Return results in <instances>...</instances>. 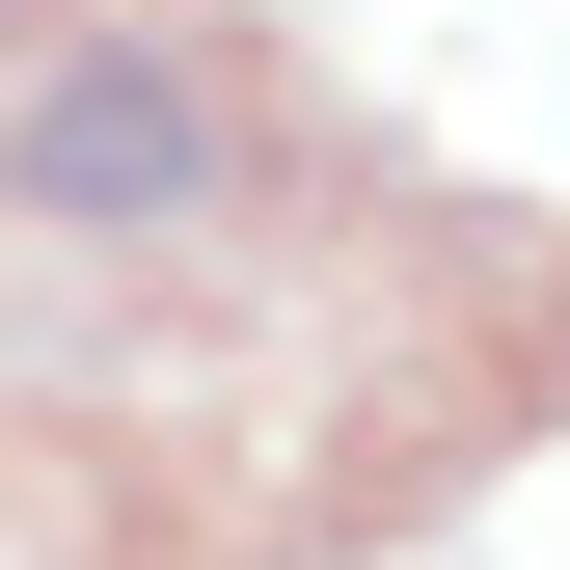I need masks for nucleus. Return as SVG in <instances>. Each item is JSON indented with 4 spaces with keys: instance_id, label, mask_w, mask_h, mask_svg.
<instances>
[{
    "instance_id": "nucleus-1",
    "label": "nucleus",
    "mask_w": 570,
    "mask_h": 570,
    "mask_svg": "<svg viewBox=\"0 0 570 570\" xmlns=\"http://www.w3.org/2000/svg\"><path fill=\"white\" fill-rule=\"evenodd\" d=\"M0 164H28V218H218V164H245V82H218V55H190V28H82V55H55V82H28V136H0Z\"/></svg>"
}]
</instances>
